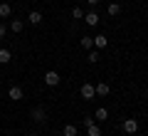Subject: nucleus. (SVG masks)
<instances>
[{"instance_id":"f257e3e1","label":"nucleus","mask_w":148,"mask_h":136,"mask_svg":"<svg viewBox=\"0 0 148 136\" xmlns=\"http://www.w3.org/2000/svg\"><path fill=\"white\" fill-rule=\"evenodd\" d=\"M32 121H37V124H45L47 121V111H45V106H35V109L30 111Z\"/></svg>"},{"instance_id":"f03ea898","label":"nucleus","mask_w":148,"mask_h":136,"mask_svg":"<svg viewBox=\"0 0 148 136\" xmlns=\"http://www.w3.org/2000/svg\"><path fill=\"white\" fill-rule=\"evenodd\" d=\"M8 97H10L12 101H22L25 92H22V87H10V89H8Z\"/></svg>"},{"instance_id":"7ed1b4c3","label":"nucleus","mask_w":148,"mask_h":136,"mask_svg":"<svg viewBox=\"0 0 148 136\" xmlns=\"http://www.w3.org/2000/svg\"><path fill=\"white\" fill-rule=\"evenodd\" d=\"M94 94H96V87L94 84H82V97H84V99H94Z\"/></svg>"},{"instance_id":"20e7f679","label":"nucleus","mask_w":148,"mask_h":136,"mask_svg":"<svg viewBox=\"0 0 148 136\" xmlns=\"http://www.w3.org/2000/svg\"><path fill=\"white\" fill-rule=\"evenodd\" d=\"M45 84H47V87H57L59 84V74L57 72H47L45 74Z\"/></svg>"},{"instance_id":"39448f33","label":"nucleus","mask_w":148,"mask_h":136,"mask_svg":"<svg viewBox=\"0 0 148 136\" xmlns=\"http://www.w3.org/2000/svg\"><path fill=\"white\" fill-rule=\"evenodd\" d=\"M123 131H126V134H136L138 131V121L136 119H126L123 121Z\"/></svg>"},{"instance_id":"423d86ee","label":"nucleus","mask_w":148,"mask_h":136,"mask_svg":"<svg viewBox=\"0 0 148 136\" xmlns=\"http://www.w3.org/2000/svg\"><path fill=\"white\" fill-rule=\"evenodd\" d=\"M106 45H109V37H106V35H96L94 37V47L96 50H104Z\"/></svg>"},{"instance_id":"0eeeda50","label":"nucleus","mask_w":148,"mask_h":136,"mask_svg":"<svg viewBox=\"0 0 148 136\" xmlns=\"http://www.w3.org/2000/svg\"><path fill=\"white\" fill-rule=\"evenodd\" d=\"M99 20H101V17L96 15V12H89V15H84V22H86L89 27H96V25H99Z\"/></svg>"},{"instance_id":"6e6552de","label":"nucleus","mask_w":148,"mask_h":136,"mask_svg":"<svg viewBox=\"0 0 148 136\" xmlns=\"http://www.w3.org/2000/svg\"><path fill=\"white\" fill-rule=\"evenodd\" d=\"M27 22H30V25H40V22H42V12L32 10L30 15H27Z\"/></svg>"},{"instance_id":"1a4fd4ad","label":"nucleus","mask_w":148,"mask_h":136,"mask_svg":"<svg viewBox=\"0 0 148 136\" xmlns=\"http://www.w3.org/2000/svg\"><path fill=\"white\" fill-rule=\"evenodd\" d=\"M109 92H111V87H109L106 82H99V84H96V94H99V97H109Z\"/></svg>"},{"instance_id":"9d476101","label":"nucleus","mask_w":148,"mask_h":136,"mask_svg":"<svg viewBox=\"0 0 148 136\" xmlns=\"http://www.w3.org/2000/svg\"><path fill=\"white\" fill-rule=\"evenodd\" d=\"M10 12H12L10 3H0V17H10Z\"/></svg>"},{"instance_id":"9b49d317","label":"nucleus","mask_w":148,"mask_h":136,"mask_svg":"<svg viewBox=\"0 0 148 136\" xmlns=\"http://www.w3.org/2000/svg\"><path fill=\"white\" fill-rule=\"evenodd\" d=\"M12 59V55H10V50H0V64H8Z\"/></svg>"},{"instance_id":"f8f14e48","label":"nucleus","mask_w":148,"mask_h":136,"mask_svg":"<svg viewBox=\"0 0 148 136\" xmlns=\"http://www.w3.org/2000/svg\"><path fill=\"white\" fill-rule=\"evenodd\" d=\"M22 27H25V25H22V20H12L10 22V32H15V35H17V32H22Z\"/></svg>"},{"instance_id":"ddd939ff","label":"nucleus","mask_w":148,"mask_h":136,"mask_svg":"<svg viewBox=\"0 0 148 136\" xmlns=\"http://www.w3.org/2000/svg\"><path fill=\"white\" fill-rule=\"evenodd\" d=\"M82 47H84V50H94V37H82Z\"/></svg>"},{"instance_id":"4468645a","label":"nucleus","mask_w":148,"mask_h":136,"mask_svg":"<svg viewBox=\"0 0 148 136\" xmlns=\"http://www.w3.org/2000/svg\"><path fill=\"white\" fill-rule=\"evenodd\" d=\"M86 59H89L91 64H96V62H99V59H101V55H99V50H89V57H86Z\"/></svg>"},{"instance_id":"2eb2a0df","label":"nucleus","mask_w":148,"mask_h":136,"mask_svg":"<svg viewBox=\"0 0 148 136\" xmlns=\"http://www.w3.org/2000/svg\"><path fill=\"white\" fill-rule=\"evenodd\" d=\"M86 134H89V136H101V129L96 124H89V126H86Z\"/></svg>"},{"instance_id":"dca6fc26","label":"nucleus","mask_w":148,"mask_h":136,"mask_svg":"<svg viewBox=\"0 0 148 136\" xmlns=\"http://www.w3.org/2000/svg\"><path fill=\"white\" fill-rule=\"evenodd\" d=\"M62 134H64V136H77V126H74V124H67Z\"/></svg>"},{"instance_id":"f3484780","label":"nucleus","mask_w":148,"mask_h":136,"mask_svg":"<svg viewBox=\"0 0 148 136\" xmlns=\"http://www.w3.org/2000/svg\"><path fill=\"white\" fill-rule=\"evenodd\" d=\"M119 12H121V5H119V3H111L109 5V15L114 17V15H119Z\"/></svg>"},{"instance_id":"a211bd4d","label":"nucleus","mask_w":148,"mask_h":136,"mask_svg":"<svg viewBox=\"0 0 148 136\" xmlns=\"http://www.w3.org/2000/svg\"><path fill=\"white\" fill-rule=\"evenodd\" d=\"M106 116H109V111H106L104 106H99V109H96V119H99V121H104Z\"/></svg>"},{"instance_id":"6ab92c4d","label":"nucleus","mask_w":148,"mask_h":136,"mask_svg":"<svg viewBox=\"0 0 148 136\" xmlns=\"http://www.w3.org/2000/svg\"><path fill=\"white\" fill-rule=\"evenodd\" d=\"M72 17H74V20H82V17H84L82 8H72Z\"/></svg>"},{"instance_id":"aec40b11","label":"nucleus","mask_w":148,"mask_h":136,"mask_svg":"<svg viewBox=\"0 0 148 136\" xmlns=\"http://www.w3.org/2000/svg\"><path fill=\"white\" fill-rule=\"evenodd\" d=\"M5 32H8V27L3 25V22H0V40H3V37H5Z\"/></svg>"},{"instance_id":"412c9836","label":"nucleus","mask_w":148,"mask_h":136,"mask_svg":"<svg viewBox=\"0 0 148 136\" xmlns=\"http://www.w3.org/2000/svg\"><path fill=\"white\" fill-rule=\"evenodd\" d=\"M86 3H89V5H96V3H99V0H86Z\"/></svg>"},{"instance_id":"4be33fe9","label":"nucleus","mask_w":148,"mask_h":136,"mask_svg":"<svg viewBox=\"0 0 148 136\" xmlns=\"http://www.w3.org/2000/svg\"><path fill=\"white\" fill-rule=\"evenodd\" d=\"M126 136H136V134H126Z\"/></svg>"}]
</instances>
